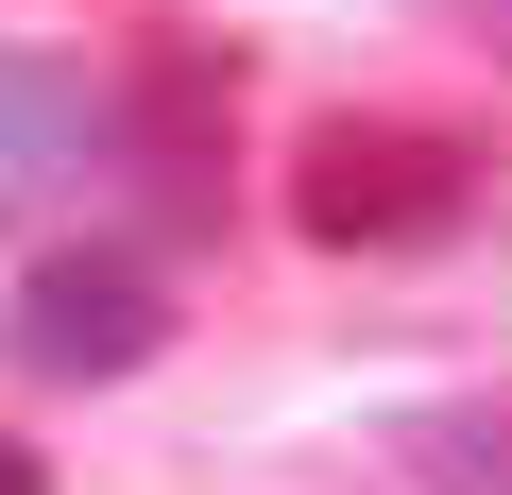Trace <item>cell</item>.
Listing matches in <instances>:
<instances>
[{"label":"cell","mask_w":512,"mask_h":495,"mask_svg":"<svg viewBox=\"0 0 512 495\" xmlns=\"http://www.w3.org/2000/svg\"><path fill=\"white\" fill-rule=\"evenodd\" d=\"M103 171V103L86 69H35V52H0V205H52Z\"/></svg>","instance_id":"3957f363"},{"label":"cell","mask_w":512,"mask_h":495,"mask_svg":"<svg viewBox=\"0 0 512 495\" xmlns=\"http://www.w3.org/2000/svg\"><path fill=\"white\" fill-rule=\"evenodd\" d=\"M0 495H52V478H35V444H0Z\"/></svg>","instance_id":"5b68a950"},{"label":"cell","mask_w":512,"mask_h":495,"mask_svg":"<svg viewBox=\"0 0 512 495\" xmlns=\"http://www.w3.org/2000/svg\"><path fill=\"white\" fill-rule=\"evenodd\" d=\"M478 18H495V52H512V0H478Z\"/></svg>","instance_id":"8992f818"},{"label":"cell","mask_w":512,"mask_h":495,"mask_svg":"<svg viewBox=\"0 0 512 495\" xmlns=\"http://www.w3.org/2000/svg\"><path fill=\"white\" fill-rule=\"evenodd\" d=\"M154 342H171V308H154L137 257H52V274L18 291V359H35V376H137Z\"/></svg>","instance_id":"7a4b0ae2"},{"label":"cell","mask_w":512,"mask_h":495,"mask_svg":"<svg viewBox=\"0 0 512 495\" xmlns=\"http://www.w3.org/2000/svg\"><path fill=\"white\" fill-rule=\"evenodd\" d=\"M478 205V154L444 120H308L291 154V222L325 239V257H393V239H444Z\"/></svg>","instance_id":"6da1fadb"},{"label":"cell","mask_w":512,"mask_h":495,"mask_svg":"<svg viewBox=\"0 0 512 495\" xmlns=\"http://www.w3.org/2000/svg\"><path fill=\"white\" fill-rule=\"evenodd\" d=\"M410 478L427 495H512V410H410Z\"/></svg>","instance_id":"277c9868"}]
</instances>
